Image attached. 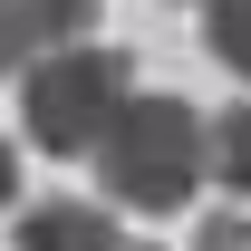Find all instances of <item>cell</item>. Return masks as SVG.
I'll list each match as a JSON object with an SVG mask.
<instances>
[{
	"mask_svg": "<svg viewBox=\"0 0 251 251\" xmlns=\"http://www.w3.org/2000/svg\"><path fill=\"white\" fill-rule=\"evenodd\" d=\"M126 106H135V58L106 49V39L49 58L39 77H20V126H29L39 155H97Z\"/></svg>",
	"mask_w": 251,
	"mask_h": 251,
	"instance_id": "2",
	"label": "cell"
},
{
	"mask_svg": "<svg viewBox=\"0 0 251 251\" xmlns=\"http://www.w3.org/2000/svg\"><path fill=\"white\" fill-rule=\"evenodd\" d=\"M213 184L222 193H251V97L213 106Z\"/></svg>",
	"mask_w": 251,
	"mask_h": 251,
	"instance_id": "5",
	"label": "cell"
},
{
	"mask_svg": "<svg viewBox=\"0 0 251 251\" xmlns=\"http://www.w3.org/2000/svg\"><path fill=\"white\" fill-rule=\"evenodd\" d=\"M20 203V145H0V213Z\"/></svg>",
	"mask_w": 251,
	"mask_h": 251,
	"instance_id": "8",
	"label": "cell"
},
{
	"mask_svg": "<svg viewBox=\"0 0 251 251\" xmlns=\"http://www.w3.org/2000/svg\"><path fill=\"white\" fill-rule=\"evenodd\" d=\"M193 251H251V222H242V213H203Z\"/></svg>",
	"mask_w": 251,
	"mask_h": 251,
	"instance_id": "7",
	"label": "cell"
},
{
	"mask_svg": "<svg viewBox=\"0 0 251 251\" xmlns=\"http://www.w3.org/2000/svg\"><path fill=\"white\" fill-rule=\"evenodd\" d=\"M203 49L251 87V0H203Z\"/></svg>",
	"mask_w": 251,
	"mask_h": 251,
	"instance_id": "6",
	"label": "cell"
},
{
	"mask_svg": "<svg viewBox=\"0 0 251 251\" xmlns=\"http://www.w3.org/2000/svg\"><path fill=\"white\" fill-rule=\"evenodd\" d=\"M10 251H135V242L106 222V203L58 193V203H29V213H20V242Z\"/></svg>",
	"mask_w": 251,
	"mask_h": 251,
	"instance_id": "4",
	"label": "cell"
},
{
	"mask_svg": "<svg viewBox=\"0 0 251 251\" xmlns=\"http://www.w3.org/2000/svg\"><path fill=\"white\" fill-rule=\"evenodd\" d=\"M97 39V0H0V77H39Z\"/></svg>",
	"mask_w": 251,
	"mask_h": 251,
	"instance_id": "3",
	"label": "cell"
},
{
	"mask_svg": "<svg viewBox=\"0 0 251 251\" xmlns=\"http://www.w3.org/2000/svg\"><path fill=\"white\" fill-rule=\"evenodd\" d=\"M135 251H155V242H135Z\"/></svg>",
	"mask_w": 251,
	"mask_h": 251,
	"instance_id": "9",
	"label": "cell"
},
{
	"mask_svg": "<svg viewBox=\"0 0 251 251\" xmlns=\"http://www.w3.org/2000/svg\"><path fill=\"white\" fill-rule=\"evenodd\" d=\"M87 164L116 213H184L213 184V116H193L184 97H135Z\"/></svg>",
	"mask_w": 251,
	"mask_h": 251,
	"instance_id": "1",
	"label": "cell"
}]
</instances>
